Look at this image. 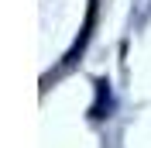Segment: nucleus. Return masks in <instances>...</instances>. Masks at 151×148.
<instances>
[{
  "mask_svg": "<svg viewBox=\"0 0 151 148\" xmlns=\"http://www.w3.org/2000/svg\"><path fill=\"white\" fill-rule=\"evenodd\" d=\"M103 110H110V83H106V79H96V107L89 114H93V117H106Z\"/></svg>",
  "mask_w": 151,
  "mask_h": 148,
  "instance_id": "1",
  "label": "nucleus"
}]
</instances>
